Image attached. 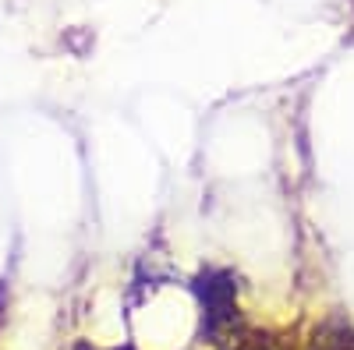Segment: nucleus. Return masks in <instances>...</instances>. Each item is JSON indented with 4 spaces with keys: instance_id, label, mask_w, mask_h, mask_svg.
Returning a JSON list of instances; mask_svg holds the SVG:
<instances>
[{
    "instance_id": "nucleus-1",
    "label": "nucleus",
    "mask_w": 354,
    "mask_h": 350,
    "mask_svg": "<svg viewBox=\"0 0 354 350\" xmlns=\"http://www.w3.org/2000/svg\"><path fill=\"white\" fill-rule=\"evenodd\" d=\"M202 315L209 336L220 333V326L234 322V283L230 276H205L202 280Z\"/></svg>"
},
{
    "instance_id": "nucleus-2",
    "label": "nucleus",
    "mask_w": 354,
    "mask_h": 350,
    "mask_svg": "<svg viewBox=\"0 0 354 350\" xmlns=\"http://www.w3.org/2000/svg\"><path fill=\"white\" fill-rule=\"evenodd\" d=\"M312 350H354V333L351 329H322V333H315Z\"/></svg>"
}]
</instances>
